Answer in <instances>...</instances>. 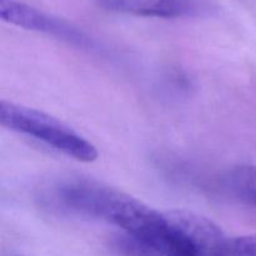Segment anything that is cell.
<instances>
[{"label":"cell","mask_w":256,"mask_h":256,"mask_svg":"<svg viewBox=\"0 0 256 256\" xmlns=\"http://www.w3.org/2000/svg\"><path fill=\"white\" fill-rule=\"evenodd\" d=\"M50 192L55 206L109 222L136 240L152 239L164 226V212L95 180L66 178L55 182Z\"/></svg>","instance_id":"obj_1"},{"label":"cell","mask_w":256,"mask_h":256,"mask_svg":"<svg viewBox=\"0 0 256 256\" xmlns=\"http://www.w3.org/2000/svg\"><path fill=\"white\" fill-rule=\"evenodd\" d=\"M162 234L139 242L122 234L114 242L122 256H228L230 240L215 222L189 210L164 212Z\"/></svg>","instance_id":"obj_2"},{"label":"cell","mask_w":256,"mask_h":256,"mask_svg":"<svg viewBox=\"0 0 256 256\" xmlns=\"http://www.w3.org/2000/svg\"><path fill=\"white\" fill-rule=\"evenodd\" d=\"M0 124L12 132L34 138L78 162H92L99 155L96 146L72 126L25 105L2 100Z\"/></svg>","instance_id":"obj_3"},{"label":"cell","mask_w":256,"mask_h":256,"mask_svg":"<svg viewBox=\"0 0 256 256\" xmlns=\"http://www.w3.org/2000/svg\"><path fill=\"white\" fill-rule=\"evenodd\" d=\"M0 16L4 22L26 30L44 32L80 46L92 45L89 36L78 28L19 0H0Z\"/></svg>","instance_id":"obj_4"},{"label":"cell","mask_w":256,"mask_h":256,"mask_svg":"<svg viewBox=\"0 0 256 256\" xmlns=\"http://www.w3.org/2000/svg\"><path fill=\"white\" fill-rule=\"evenodd\" d=\"M102 9L112 12L138 16L196 18L208 15L214 10L210 0H95Z\"/></svg>","instance_id":"obj_5"},{"label":"cell","mask_w":256,"mask_h":256,"mask_svg":"<svg viewBox=\"0 0 256 256\" xmlns=\"http://www.w3.org/2000/svg\"><path fill=\"white\" fill-rule=\"evenodd\" d=\"M220 188L240 204L256 208V166L242 164L232 166L220 178Z\"/></svg>","instance_id":"obj_6"},{"label":"cell","mask_w":256,"mask_h":256,"mask_svg":"<svg viewBox=\"0 0 256 256\" xmlns=\"http://www.w3.org/2000/svg\"><path fill=\"white\" fill-rule=\"evenodd\" d=\"M228 256H256V235H246L232 240Z\"/></svg>","instance_id":"obj_7"}]
</instances>
